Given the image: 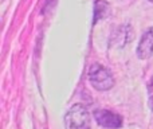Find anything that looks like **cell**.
Here are the masks:
<instances>
[{"label": "cell", "mask_w": 153, "mask_h": 129, "mask_svg": "<svg viewBox=\"0 0 153 129\" xmlns=\"http://www.w3.org/2000/svg\"><path fill=\"white\" fill-rule=\"evenodd\" d=\"M90 125H91L90 113L81 104L73 105L65 116L66 129H90Z\"/></svg>", "instance_id": "obj_1"}, {"label": "cell", "mask_w": 153, "mask_h": 129, "mask_svg": "<svg viewBox=\"0 0 153 129\" xmlns=\"http://www.w3.org/2000/svg\"><path fill=\"white\" fill-rule=\"evenodd\" d=\"M89 81L91 84V86L95 90H100V92L111 89L114 85V78L111 75V73L100 63L91 65V67L89 70Z\"/></svg>", "instance_id": "obj_2"}, {"label": "cell", "mask_w": 153, "mask_h": 129, "mask_svg": "<svg viewBox=\"0 0 153 129\" xmlns=\"http://www.w3.org/2000/svg\"><path fill=\"white\" fill-rule=\"evenodd\" d=\"M95 121L98 125L106 129H118L122 127V117L120 114L114 113L111 110H106V109H97L93 113Z\"/></svg>", "instance_id": "obj_3"}, {"label": "cell", "mask_w": 153, "mask_h": 129, "mask_svg": "<svg viewBox=\"0 0 153 129\" xmlns=\"http://www.w3.org/2000/svg\"><path fill=\"white\" fill-rule=\"evenodd\" d=\"M153 55V27L143 34L137 46V57L140 59H148Z\"/></svg>", "instance_id": "obj_4"}, {"label": "cell", "mask_w": 153, "mask_h": 129, "mask_svg": "<svg viewBox=\"0 0 153 129\" xmlns=\"http://www.w3.org/2000/svg\"><path fill=\"white\" fill-rule=\"evenodd\" d=\"M133 30L130 26H121L113 35L111 43H116L117 47H122L133 39Z\"/></svg>", "instance_id": "obj_5"}, {"label": "cell", "mask_w": 153, "mask_h": 129, "mask_svg": "<svg viewBox=\"0 0 153 129\" xmlns=\"http://www.w3.org/2000/svg\"><path fill=\"white\" fill-rule=\"evenodd\" d=\"M109 15V4L103 0H95L94 4V23Z\"/></svg>", "instance_id": "obj_6"}, {"label": "cell", "mask_w": 153, "mask_h": 129, "mask_svg": "<svg viewBox=\"0 0 153 129\" xmlns=\"http://www.w3.org/2000/svg\"><path fill=\"white\" fill-rule=\"evenodd\" d=\"M149 105H151V108H152V110H153V95L151 97V100H149Z\"/></svg>", "instance_id": "obj_7"}, {"label": "cell", "mask_w": 153, "mask_h": 129, "mask_svg": "<svg viewBox=\"0 0 153 129\" xmlns=\"http://www.w3.org/2000/svg\"><path fill=\"white\" fill-rule=\"evenodd\" d=\"M149 1H153V0H149Z\"/></svg>", "instance_id": "obj_8"}]
</instances>
